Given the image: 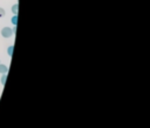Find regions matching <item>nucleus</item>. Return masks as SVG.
<instances>
[{
	"mask_svg": "<svg viewBox=\"0 0 150 128\" xmlns=\"http://www.w3.org/2000/svg\"><path fill=\"white\" fill-rule=\"evenodd\" d=\"M13 48H14L13 46H9V47H8V49H7V53H8V55H12V54H13Z\"/></svg>",
	"mask_w": 150,
	"mask_h": 128,
	"instance_id": "6",
	"label": "nucleus"
},
{
	"mask_svg": "<svg viewBox=\"0 0 150 128\" xmlns=\"http://www.w3.org/2000/svg\"><path fill=\"white\" fill-rule=\"evenodd\" d=\"M6 15V12H5V9L2 8V7H0V18H2V16H5Z\"/></svg>",
	"mask_w": 150,
	"mask_h": 128,
	"instance_id": "7",
	"label": "nucleus"
},
{
	"mask_svg": "<svg viewBox=\"0 0 150 128\" xmlns=\"http://www.w3.org/2000/svg\"><path fill=\"white\" fill-rule=\"evenodd\" d=\"M18 9H19V4H15L12 6V13L14 15H18Z\"/></svg>",
	"mask_w": 150,
	"mask_h": 128,
	"instance_id": "3",
	"label": "nucleus"
},
{
	"mask_svg": "<svg viewBox=\"0 0 150 128\" xmlns=\"http://www.w3.org/2000/svg\"><path fill=\"white\" fill-rule=\"evenodd\" d=\"M11 21H12V23H13L14 26H16V23H18V15H13Z\"/></svg>",
	"mask_w": 150,
	"mask_h": 128,
	"instance_id": "4",
	"label": "nucleus"
},
{
	"mask_svg": "<svg viewBox=\"0 0 150 128\" xmlns=\"http://www.w3.org/2000/svg\"><path fill=\"white\" fill-rule=\"evenodd\" d=\"M12 34H13V31H12V28H9V27H4V28L1 29V35H2L4 38H11Z\"/></svg>",
	"mask_w": 150,
	"mask_h": 128,
	"instance_id": "1",
	"label": "nucleus"
},
{
	"mask_svg": "<svg viewBox=\"0 0 150 128\" xmlns=\"http://www.w3.org/2000/svg\"><path fill=\"white\" fill-rule=\"evenodd\" d=\"M6 80H7V75L6 74H2V76H1V85H6Z\"/></svg>",
	"mask_w": 150,
	"mask_h": 128,
	"instance_id": "5",
	"label": "nucleus"
},
{
	"mask_svg": "<svg viewBox=\"0 0 150 128\" xmlns=\"http://www.w3.org/2000/svg\"><path fill=\"white\" fill-rule=\"evenodd\" d=\"M7 72H8V66L0 63V73H1V74H6Z\"/></svg>",
	"mask_w": 150,
	"mask_h": 128,
	"instance_id": "2",
	"label": "nucleus"
}]
</instances>
